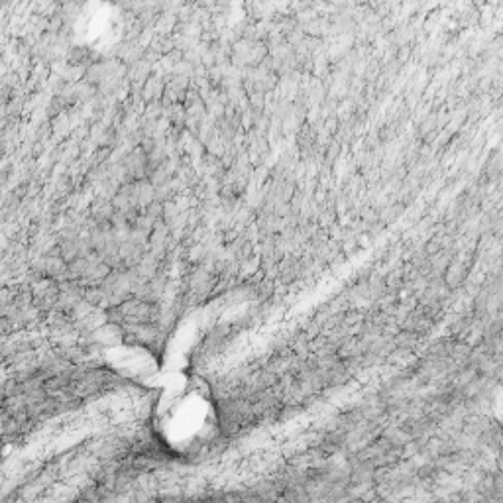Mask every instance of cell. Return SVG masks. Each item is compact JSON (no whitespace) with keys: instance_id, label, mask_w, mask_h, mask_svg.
Listing matches in <instances>:
<instances>
[{"instance_id":"6da1fadb","label":"cell","mask_w":503,"mask_h":503,"mask_svg":"<svg viewBox=\"0 0 503 503\" xmlns=\"http://www.w3.org/2000/svg\"><path fill=\"white\" fill-rule=\"evenodd\" d=\"M171 409L173 411L166 419V429L169 431L168 443H171V447H193L203 443L211 427L207 401L199 395L177 397L171 401Z\"/></svg>"}]
</instances>
